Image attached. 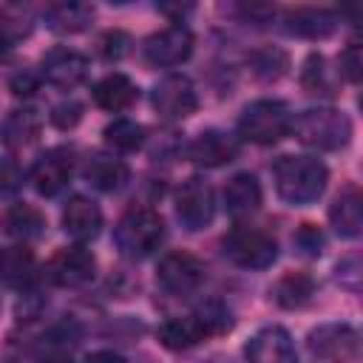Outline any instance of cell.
Listing matches in <instances>:
<instances>
[{
    "instance_id": "obj_1",
    "label": "cell",
    "mask_w": 363,
    "mask_h": 363,
    "mask_svg": "<svg viewBox=\"0 0 363 363\" xmlns=\"http://www.w3.org/2000/svg\"><path fill=\"white\" fill-rule=\"evenodd\" d=\"M275 190L286 204L303 207L323 196L329 170L315 156H281L272 167Z\"/></svg>"
},
{
    "instance_id": "obj_2",
    "label": "cell",
    "mask_w": 363,
    "mask_h": 363,
    "mask_svg": "<svg viewBox=\"0 0 363 363\" xmlns=\"http://www.w3.org/2000/svg\"><path fill=\"white\" fill-rule=\"evenodd\" d=\"M113 241L128 258H147L164 241V221L150 207H130L113 227Z\"/></svg>"
},
{
    "instance_id": "obj_3",
    "label": "cell",
    "mask_w": 363,
    "mask_h": 363,
    "mask_svg": "<svg viewBox=\"0 0 363 363\" xmlns=\"http://www.w3.org/2000/svg\"><path fill=\"white\" fill-rule=\"evenodd\" d=\"M295 136L318 150H337L352 139V122L337 108H309L292 119Z\"/></svg>"
},
{
    "instance_id": "obj_4",
    "label": "cell",
    "mask_w": 363,
    "mask_h": 363,
    "mask_svg": "<svg viewBox=\"0 0 363 363\" xmlns=\"http://www.w3.org/2000/svg\"><path fill=\"white\" fill-rule=\"evenodd\" d=\"M292 130V113L281 99H255L241 111L238 133L255 145H275Z\"/></svg>"
},
{
    "instance_id": "obj_5",
    "label": "cell",
    "mask_w": 363,
    "mask_h": 363,
    "mask_svg": "<svg viewBox=\"0 0 363 363\" xmlns=\"http://www.w3.org/2000/svg\"><path fill=\"white\" fill-rule=\"evenodd\" d=\"M221 247H224V255L241 269H267L278 258V244L272 233L261 227L238 224L224 235Z\"/></svg>"
},
{
    "instance_id": "obj_6",
    "label": "cell",
    "mask_w": 363,
    "mask_h": 363,
    "mask_svg": "<svg viewBox=\"0 0 363 363\" xmlns=\"http://www.w3.org/2000/svg\"><path fill=\"white\" fill-rule=\"evenodd\" d=\"M150 102H153V111L159 113V119L179 122L199 108V94H196V85L190 82V77L167 74L164 79L156 82Z\"/></svg>"
},
{
    "instance_id": "obj_7",
    "label": "cell",
    "mask_w": 363,
    "mask_h": 363,
    "mask_svg": "<svg viewBox=\"0 0 363 363\" xmlns=\"http://www.w3.org/2000/svg\"><path fill=\"white\" fill-rule=\"evenodd\" d=\"M204 278H207L204 264L184 250L167 252L156 267V281L170 295H190L204 284Z\"/></svg>"
},
{
    "instance_id": "obj_8",
    "label": "cell",
    "mask_w": 363,
    "mask_h": 363,
    "mask_svg": "<svg viewBox=\"0 0 363 363\" xmlns=\"http://www.w3.org/2000/svg\"><path fill=\"white\" fill-rule=\"evenodd\" d=\"M193 54V34L184 26H167L150 34L142 45V57L153 68H176Z\"/></svg>"
},
{
    "instance_id": "obj_9",
    "label": "cell",
    "mask_w": 363,
    "mask_h": 363,
    "mask_svg": "<svg viewBox=\"0 0 363 363\" xmlns=\"http://www.w3.org/2000/svg\"><path fill=\"white\" fill-rule=\"evenodd\" d=\"M309 349L329 363H352L360 352V335L349 323H320L309 332Z\"/></svg>"
},
{
    "instance_id": "obj_10",
    "label": "cell",
    "mask_w": 363,
    "mask_h": 363,
    "mask_svg": "<svg viewBox=\"0 0 363 363\" xmlns=\"http://www.w3.org/2000/svg\"><path fill=\"white\" fill-rule=\"evenodd\" d=\"M176 216L187 230H204L216 216V193L213 187L193 176L176 193Z\"/></svg>"
},
{
    "instance_id": "obj_11",
    "label": "cell",
    "mask_w": 363,
    "mask_h": 363,
    "mask_svg": "<svg viewBox=\"0 0 363 363\" xmlns=\"http://www.w3.org/2000/svg\"><path fill=\"white\" fill-rule=\"evenodd\" d=\"M88 57L74 51V48H65V45H57L51 51H45L43 62H40V74L45 82L57 85V88H77L88 79Z\"/></svg>"
},
{
    "instance_id": "obj_12",
    "label": "cell",
    "mask_w": 363,
    "mask_h": 363,
    "mask_svg": "<svg viewBox=\"0 0 363 363\" xmlns=\"http://www.w3.org/2000/svg\"><path fill=\"white\" fill-rule=\"evenodd\" d=\"M96 272V258L88 247L77 244V247H65L60 250L51 261H48V278L57 284V286H68V289H77V286H85Z\"/></svg>"
},
{
    "instance_id": "obj_13",
    "label": "cell",
    "mask_w": 363,
    "mask_h": 363,
    "mask_svg": "<svg viewBox=\"0 0 363 363\" xmlns=\"http://www.w3.org/2000/svg\"><path fill=\"white\" fill-rule=\"evenodd\" d=\"M247 363H298V349L284 326L258 329L244 346Z\"/></svg>"
},
{
    "instance_id": "obj_14",
    "label": "cell",
    "mask_w": 363,
    "mask_h": 363,
    "mask_svg": "<svg viewBox=\"0 0 363 363\" xmlns=\"http://www.w3.org/2000/svg\"><path fill=\"white\" fill-rule=\"evenodd\" d=\"M28 179H31V184H34V190L40 196H57L71 179V156L65 150H60V147L43 153L31 164Z\"/></svg>"
},
{
    "instance_id": "obj_15",
    "label": "cell",
    "mask_w": 363,
    "mask_h": 363,
    "mask_svg": "<svg viewBox=\"0 0 363 363\" xmlns=\"http://www.w3.org/2000/svg\"><path fill=\"white\" fill-rule=\"evenodd\" d=\"M187 156L201 167H221L238 156V139L224 130H204L193 139Z\"/></svg>"
},
{
    "instance_id": "obj_16",
    "label": "cell",
    "mask_w": 363,
    "mask_h": 363,
    "mask_svg": "<svg viewBox=\"0 0 363 363\" xmlns=\"http://www.w3.org/2000/svg\"><path fill=\"white\" fill-rule=\"evenodd\" d=\"M62 230L77 241H91L102 230V210L91 199L74 196L62 210Z\"/></svg>"
},
{
    "instance_id": "obj_17",
    "label": "cell",
    "mask_w": 363,
    "mask_h": 363,
    "mask_svg": "<svg viewBox=\"0 0 363 363\" xmlns=\"http://www.w3.org/2000/svg\"><path fill=\"white\" fill-rule=\"evenodd\" d=\"M82 176L91 187L102 190V193H113L128 182V164L122 159H116L113 153H91L82 164Z\"/></svg>"
},
{
    "instance_id": "obj_18",
    "label": "cell",
    "mask_w": 363,
    "mask_h": 363,
    "mask_svg": "<svg viewBox=\"0 0 363 363\" xmlns=\"http://www.w3.org/2000/svg\"><path fill=\"white\" fill-rule=\"evenodd\" d=\"M329 221L340 238H357L363 230V199L354 184L340 190V196L329 207Z\"/></svg>"
},
{
    "instance_id": "obj_19",
    "label": "cell",
    "mask_w": 363,
    "mask_h": 363,
    "mask_svg": "<svg viewBox=\"0 0 363 363\" xmlns=\"http://www.w3.org/2000/svg\"><path fill=\"white\" fill-rule=\"evenodd\" d=\"M43 130V119L34 108H11L0 119V142L11 150L31 145Z\"/></svg>"
},
{
    "instance_id": "obj_20",
    "label": "cell",
    "mask_w": 363,
    "mask_h": 363,
    "mask_svg": "<svg viewBox=\"0 0 363 363\" xmlns=\"http://www.w3.org/2000/svg\"><path fill=\"white\" fill-rule=\"evenodd\" d=\"M286 23V31L295 34V37H303V40H323L329 37L335 28H337V14L329 11V9H312V6H303V9H295L284 17Z\"/></svg>"
},
{
    "instance_id": "obj_21",
    "label": "cell",
    "mask_w": 363,
    "mask_h": 363,
    "mask_svg": "<svg viewBox=\"0 0 363 363\" xmlns=\"http://www.w3.org/2000/svg\"><path fill=\"white\" fill-rule=\"evenodd\" d=\"M94 102L102 108V111H111V113H119V111H128L136 99H139V88L133 85L130 77L113 71L108 77H102L96 85H94Z\"/></svg>"
},
{
    "instance_id": "obj_22",
    "label": "cell",
    "mask_w": 363,
    "mask_h": 363,
    "mask_svg": "<svg viewBox=\"0 0 363 363\" xmlns=\"http://www.w3.org/2000/svg\"><path fill=\"white\" fill-rule=\"evenodd\" d=\"M37 275V258L26 244H11L0 250V281L11 289H23Z\"/></svg>"
},
{
    "instance_id": "obj_23",
    "label": "cell",
    "mask_w": 363,
    "mask_h": 363,
    "mask_svg": "<svg viewBox=\"0 0 363 363\" xmlns=\"http://www.w3.org/2000/svg\"><path fill=\"white\" fill-rule=\"evenodd\" d=\"M224 207L230 216L241 218L250 216L261 207V184L252 173H235L227 184H224Z\"/></svg>"
},
{
    "instance_id": "obj_24",
    "label": "cell",
    "mask_w": 363,
    "mask_h": 363,
    "mask_svg": "<svg viewBox=\"0 0 363 363\" xmlns=\"http://www.w3.org/2000/svg\"><path fill=\"white\" fill-rule=\"evenodd\" d=\"M45 26L57 34H77L94 20V9L85 3H54L45 9Z\"/></svg>"
},
{
    "instance_id": "obj_25",
    "label": "cell",
    "mask_w": 363,
    "mask_h": 363,
    "mask_svg": "<svg viewBox=\"0 0 363 363\" xmlns=\"http://www.w3.org/2000/svg\"><path fill=\"white\" fill-rule=\"evenodd\" d=\"M315 295V278L309 272H289L272 286V298L284 309H301Z\"/></svg>"
},
{
    "instance_id": "obj_26",
    "label": "cell",
    "mask_w": 363,
    "mask_h": 363,
    "mask_svg": "<svg viewBox=\"0 0 363 363\" xmlns=\"http://www.w3.org/2000/svg\"><path fill=\"white\" fill-rule=\"evenodd\" d=\"M3 224H6V233L20 238V241H31V238H40L43 230H45V218L37 207L31 204H14L6 210L3 216Z\"/></svg>"
},
{
    "instance_id": "obj_27",
    "label": "cell",
    "mask_w": 363,
    "mask_h": 363,
    "mask_svg": "<svg viewBox=\"0 0 363 363\" xmlns=\"http://www.w3.org/2000/svg\"><path fill=\"white\" fill-rule=\"evenodd\" d=\"M190 315H193V320H196V326H199V332H201L204 340L207 337H216V335H224V332L233 329V312L221 301H204Z\"/></svg>"
},
{
    "instance_id": "obj_28",
    "label": "cell",
    "mask_w": 363,
    "mask_h": 363,
    "mask_svg": "<svg viewBox=\"0 0 363 363\" xmlns=\"http://www.w3.org/2000/svg\"><path fill=\"white\" fill-rule=\"evenodd\" d=\"M156 337H159L162 346H167V349H190V346H196V343L204 340L201 332H199V326H196V320H193V315L164 320V323L159 326Z\"/></svg>"
},
{
    "instance_id": "obj_29",
    "label": "cell",
    "mask_w": 363,
    "mask_h": 363,
    "mask_svg": "<svg viewBox=\"0 0 363 363\" xmlns=\"http://www.w3.org/2000/svg\"><path fill=\"white\" fill-rule=\"evenodd\" d=\"M102 136H105V142H108L113 150L130 153V150H136V147L145 142V128H142L139 122L128 119V116H119V119H113V122L105 125Z\"/></svg>"
},
{
    "instance_id": "obj_30",
    "label": "cell",
    "mask_w": 363,
    "mask_h": 363,
    "mask_svg": "<svg viewBox=\"0 0 363 363\" xmlns=\"http://www.w3.org/2000/svg\"><path fill=\"white\" fill-rule=\"evenodd\" d=\"M301 82L306 88V94H332L335 82L329 79V62L320 54H309L301 71Z\"/></svg>"
},
{
    "instance_id": "obj_31",
    "label": "cell",
    "mask_w": 363,
    "mask_h": 363,
    "mask_svg": "<svg viewBox=\"0 0 363 363\" xmlns=\"http://www.w3.org/2000/svg\"><path fill=\"white\" fill-rule=\"evenodd\" d=\"M255 62V74L264 77V79H278L284 71H286V54L278 51V48H264L252 57Z\"/></svg>"
},
{
    "instance_id": "obj_32",
    "label": "cell",
    "mask_w": 363,
    "mask_h": 363,
    "mask_svg": "<svg viewBox=\"0 0 363 363\" xmlns=\"http://www.w3.org/2000/svg\"><path fill=\"white\" fill-rule=\"evenodd\" d=\"M23 187V170L14 159L0 156V199L3 196H14Z\"/></svg>"
},
{
    "instance_id": "obj_33",
    "label": "cell",
    "mask_w": 363,
    "mask_h": 363,
    "mask_svg": "<svg viewBox=\"0 0 363 363\" xmlns=\"http://www.w3.org/2000/svg\"><path fill=\"white\" fill-rule=\"evenodd\" d=\"M292 244L303 255H320V250H323V233L315 224H301V230L292 235Z\"/></svg>"
},
{
    "instance_id": "obj_34",
    "label": "cell",
    "mask_w": 363,
    "mask_h": 363,
    "mask_svg": "<svg viewBox=\"0 0 363 363\" xmlns=\"http://www.w3.org/2000/svg\"><path fill=\"white\" fill-rule=\"evenodd\" d=\"M79 119H82V105H79V102H74V99L60 102V105H54V111H51V122H54L60 130L74 128Z\"/></svg>"
},
{
    "instance_id": "obj_35",
    "label": "cell",
    "mask_w": 363,
    "mask_h": 363,
    "mask_svg": "<svg viewBox=\"0 0 363 363\" xmlns=\"http://www.w3.org/2000/svg\"><path fill=\"white\" fill-rule=\"evenodd\" d=\"M360 68H363L360 45L352 43V45H346V51L340 54V74H343L349 82H357V79H360Z\"/></svg>"
},
{
    "instance_id": "obj_36",
    "label": "cell",
    "mask_w": 363,
    "mask_h": 363,
    "mask_svg": "<svg viewBox=\"0 0 363 363\" xmlns=\"http://www.w3.org/2000/svg\"><path fill=\"white\" fill-rule=\"evenodd\" d=\"M99 51L108 57V60H119L125 51H128V37L122 31H108L102 40H99Z\"/></svg>"
},
{
    "instance_id": "obj_37",
    "label": "cell",
    "mask_w": 363,
    "mask_h": 363,
    "mask_svg": "<svg viewBox=\"0 0 363 363\" xmlns=\"http://www.w3.org/2000/svg\"><path fill=\"white\" fill-rule=\"evenodd\" d=\"M9 88H11L14 96H26V94H34L37 79H34L28 71H20V74H14V77L9 79Z\"/></svg>"
},
{
    "instance_id": "obj_38",
    "label": "cell",
    "mask_w": 363,
    "mask_h": 363,
    "mask_svg": "<svg viewBox=\"0 0 363 363\" xmlns=\"http://www.w3.org/2000/svg\"><path fill=\"white\" fill-rule=\"evenodd\" d=\"M82 363H125V357L116 354V352H111V349H99V352H91Z\"/></svg>"
},
{
    "instance_id": "obj_39",
    "label": "cell",
    "mask_w": 363,
    "mask_h": 363,
    "mask_svg": "<svg viewBox=\"0 0 363 363\" xmlns=\"http://www.w3.org/2000/svg\"><path fill=\"white\" fill-rule=\"evenodd\" d=\"M40 363H74V360H71V354H68V352H48Z\"/></svg>"
},
{
    "instance_id": "obj_40",
    "label": "cell",
    "mask_w": 363,
    "mask_h": 363,
    "mask_svg": "<svg viewBox=\"0 0 363 363\" xmlns=\"http://www.w3.org/2000/svg\"><path fill=\"white\" fill-rule=\"evenodd\" d=\"M0 309H3V298H0Z\"/></svg>"
}]
</instances>
